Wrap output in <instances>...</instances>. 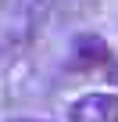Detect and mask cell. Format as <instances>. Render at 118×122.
<instances>
[{"mask_svg": "<svg viewBox=\"0 0 118 122\" xmlns=\"http://www.w3.org/2000/svg\"><path fill=\"white\" fill-rule=\"evenodd\" d=\"M68 118L72 122H118V93H111V90L82 93L79 101H72Z\"/></svg>", "mask_w": 118, "mask_h": 122, "instance_id": "1", "label": "cell"}, {"mask_svg": "<svg viewBox=\"0 0 118 122\" xmlns=\"http://www.w3.org/2000/svg\"><path fill=\"white\" fill-rule=\"evenodd\" d=\"M7 122H43V118H7Z\"/></svg>", "mask_w": 118, "mask_h": 122, "instance_id": "2", "label": "cell"}]
</instances>
